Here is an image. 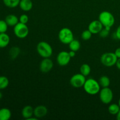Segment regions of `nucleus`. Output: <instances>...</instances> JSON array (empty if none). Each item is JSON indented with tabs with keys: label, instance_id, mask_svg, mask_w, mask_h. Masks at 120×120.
I'll return each instance as SVG.
<instances>
[{
	"label": "nucleus",
	"instance_id": "f257e3e1",
	"mask_svg": "<svg viewBox=\"0 0 120 120\" xmlns=\"http://www.w3.org/2000/svg\"><path fill=\"white\" fill-rule=\"evenodd\" d=\"M99 83L94 79H89L86 80L83 88L86 92L90 95H96L100 91Z\"/></svg>",
	"mask_w": 120,
	"mask_h": 120
},
{
	"label": "nucleus",
	"instance_id": "f03ea898",
	"mask_svg": "<svg viewBox=\"0 0 120 120\" xmlns=\"http://www.w3.org/2000/svg\"><path fill=\"white\" fill-rule=\"evenodd\" d=\"M36 50L39 55L43 58L50 57L53 54V49L48 42L41 41L36 46Z\"/></svg>",
	"mask_w": 120,
	"mask_h": 120
},
{
	"label": "nucleus",
	"instance_id": "7ed1b4c3",
	"mask_svg": "<svg viewBox=\"0 0 120 120\" xmlns=\"http://www.w3.org/2000/svg\"><path fill=\"white\" fill-rule=\"evenodd\" d=\"M98 20L104 27L111 28L115 23V18L114 15L110 12L107 11L101 12L100 14Z\"/></svg>",
	"mask_w": 120,
	"mask_h": 120
},
{
	"label": "nucleus",
	"instance_id": "20e7f679",
	"mask_svg": "<svg viewBox=\"0 0 120 120\" xmlns=\"http://www.w3.org/2000/svg\"><path fill=\"white\" fill-rule=\"evenodd\" d=\"M59 41L63 44L69 45L74 39L73 33L68 28H63L60 29L58 34Z\"/></svg>",
	"mask_w": 120,
	"mask_h": 120
},
{
	"label": "nucleus",
	"instance_id": "39448f33",
	"mask_svg": "<svg viewBox=\"0 0 120 120\" xmlns=\"http://www.w3.org/2000/svg\"><path fill=\"white\" fill-rule=\"evenodd\" d=\"M117 57L114 52H106L101 55L100 58L101 63L106 67H111L116 65Z\"/></svg>",
	"mask_w": 120,
	"mask_h": 120
},
{
	"label": "nucleus",
	"instance_id": "423d86ee",
	"mask_svg": "<svg viewBox=\"0 0 120 120\" xmlns=\"http://www.w3.org/2000/svg\"><path fill=\"white\" fill-rule=\"evenodd\" d=\"M14 33L15 36L19 39H24L29 34V28L26 24L19 22L14 26Z\"/></svg>",
	"mask_w": 120,
	"mask_h": 120
},
{
	"label": "nucleus",
	"instance_id": "0eeeda50",
	"mask_svg": "<svg viewBox=\"0 0 120 120\" xmlns=\"http://www.w3.org/2000/svg\"><path fill=\"white\" fill-rule=\"evenodd\" d=\"M99 97L102 103L105 104H109L113 99V92L109 87H104L100 91Z\"/></svg>",
	"mask_w": 120,
	"mask_h": 120
},
{
	"label": "nucleus",
	"instance_id": "6e6552de",
	"mask_svg": "<svg viewBox=\"0 0 120 120\" xmlns=\"http://www.w3.org/2000/svg\"><path fill=\"white\" fill-rule=\"evenodd\" d=\"M86 80V76L81 73H77L70 78V83L73 87L80 88L83 87Z\"/></svg>",
	"mask_w": 120,
	"mask_h": 120
},
{
	"label": "nucleus",
	"instance_id": "1a4fd4ad",
	"mask_svg": "<svg viewBox=\"0 0 120 120\" xmlns=\"http://www.w3.org/2000/svg\"><path fill=\"white\" fill-rule=\"evenodd\" d=\"M71 58L69 52L66 51H62L57 55V62L59 66H64L69 64Z\"/></svg>",
	"mask_w": 120,
	"mask_h": 120
},
{
	"label": "nucleus",
	"instance_id": "9d476101",
	"mask_svg": "<svg viewBox=\"0 0 120 120\" xmlns=\"http://www.w3.org/2000/svg\"><path fill=\"white\" fill-rule=\"evenodd\" d=\"M53 67V62L49 57L43 58L40 63V70L43 73H46L50 71Z\"/></svg>",
	"mask_w": 120,
	"mask_h": 120
},
{
	"label": "nucleus",
	"instance_id": "9b49d317",
	"mask_svg": "<svg viewBox=\"0 0 120 120\" xmlns=\"http://www.w3.org/2000/svg\"><path fill=\"white\" fill-rule=\"evenodd\" d=\"M103 25L99 20H94L90 23L88 26V29L93 34H99L100 32L103 28Z\"/></svg>",
	"mask_w": 120,
	"mask_h": 120
},
{
	"label": "nucleus",
	"instance_id": "f8f14e48",
	"mask_svg": "<svg viewBox=\"0 0 120 120\" xmlns=\"http://www.w3.org/2000/svg\"><path fill=\"white\" fill-rule=\"evenodd\" d=\"M48 114V109L45 105H41L34 109V115L37 118H41L46 116Z\"/></svg>",
	"mask_w": 120,
	"mask_h": 120
},
{
	"label": "nucleus",
	"instance_id": "ddd939ff",
	"mask_svg": "<svg viewBox=\"0 0 120 120\" xmlns=\"http://www.w3.org/2000/svg\"><path fill=\"white\" fill-rule=\"evenodd\" d=\"M34 113V109L30 105H26L22 109V116L25 119L27 120L30 117H32Z\"/></svg>",
	"mask_w": 120,
	"mask_h": 120
},
{
	"label": "nucleus",
	"instance_id": "4468645a",
	"mask_svg": "<svg viewBox=\"0 0 120 120\" xmlns=\"http://www.w3.org/2000/svg\"><path fill=\"white\" fill-rule=\"evenodd\" d=\"M19 6L22 11L28 12L32 9L33 2L31 0H21Z\"/></svg>",
	"mask_w": 120,
	"mask_h": 120
},
{
	"label": "nucleus",
	"instance_id": "2eb2a0df",
	"mask_svg": "<svg viewBox=\"0 0 120 120\" xmlns=\"http://www.w3.org/2000/svg\"><path fill=\"white\" fill-rule=\"evenodd\" d=\"M10 42V37L7 33H0V48H6Z\"/></svg>",
	"mask_w": 120,
	"mask_h": 120
},
{
	"label": "nucleus",
	"instance_id": "dca6fc26",
	"mask_svg": "<svg viewBox=\"0 0 120 120\" xmlns=\"http://www.w3.org/2000/svg\"><path fill=\"white\" fill-rule=\"evenodd\" d=\"M5 21L9 26H14L19 22L18 18L14 14H9L7 15L5 19Z\"/></svg>",
	"mask_w": 120,
	"mask_h": 120
},
{
	"label": "nucleus",
	"instance_id": "f3484780",
	"mask_svg": "<svg viewBox=\"0 0 120 120\" xmlns=\"http://www.w3.org/2000/svg\"><path fill=\"white\" fill-rule=\"evenodd\" d=\"M12 113L9 109L2 108L0 109V120H8L11 118Z\"/></svg>",
	"mask_w": 120,
	"mask_h": 120
},
{
	"label": "nucleus",
	"instance_id": "a211bd4d",
	"mask_svg": "<svg viewBox=\"0 0 120 120\" xmlns=\"http://www.w3.org/2000/svg\"><path fill=\"white\" fill-rule=\"evenodd\" d=\"M21 52V49L17 46H13L9 49V56L11 59L15 60L18 57Z\"/></svg>",
	"mask_w": 120,
	"mask_h": 120
},
{
	"label": "nucleus",
	"instance_id": "6ab92c4d",
	"mask_svg": "<svg viewBox=\"0 0 120 120\" xmlns=\"http://www.w3.org/2000/svg\"><path fill=\"white\" fill-rule=\"evenodd\" d=\"M3 3L6 7L9 8H14L19 5L21 0H2Z\"/></svg>",
	"mask_w": 120,
	"mask_h": 120
},
{
	"label": "nucleus",
	"instance_id": "aec40b11",
	"mask_svg": "<svg viewBox=\"0 0 120 120\" xmlns=\"http://www.w3.org/2000/svg\"><path fill=\"white\" fill-rule=\"evenodd\" d=\"M80 42L78 40L75 39L69 44V49L71 50H73L75 52L78 51L80 48Z\"/></svg>",
	"mask_w": 120,
	"mask_h": 120
},
{
	"label": "nucleus",
	"instance_id": "412c9836",
	"mask_svg": "<svg viewBox=\"0 0 120 120\" xmlns=\"http://www.w3.org/2000/svg\"><path fill=\"white\" fill-rule=\"evenodd\" d=\"M98 83H99L100 86L103 88L108 87L110 84V80L108 76H103L100 77Z\"/></svg>",
	"mask_w": 120,
	"mask_h": 120
},
{
	"label": "nucleus",
	"instance_id": "4be33fe9",
	"mask_svg": "<svg viewBox=\"0 0 120 120\" xmlns=\"http://www.w3.org/2000/svg\"><path fill=\"white\" fill-rule=\"evenodd\" d=\"M9 81L8 77L4 76H0V90H4L8 87Z\"/></svg>",
	"mask_w": 120,
	"mask_h": 120
},
{
	"label": "nucleus",
	"instance_id": "5701e85b",
	"mask_svg": "<svg viewBox=\"0 0 120 120\" xmlns=\"http://www.w3.org/2000/svg\"><path fill=\"white\" fill-rule=\"evenodd\" d=\"M80 71L81 74L84 75V76H87L90 75V72H91V68L88 64L84 63L81 66Z\"/></svg>",
	"mask_w": 120,
	"mask_h": 120
},
{
	"label": "nucleus",
	"instance_id": "b1692460",
	"mask_svg": "<svg viewBox=\"0 0 120 120\" xmlns=\"http://www.w3.org/2000/svg\"><path fill=\"white\" fill-rule=\"evenodd\" d=\"M120 110V107L118 104H111L108 108L109 113L112 115H117Z\"/></svg>",
	"mask_w": 120,
	"mask_h": 120
},
{
	"label": "nucleus",
	"instance_id": "393cba45",
	"mask_svg": "<svg viewBox=\"0 0 120 120\" xmlns=\"http://www.w3.org/2000/svg\"><path fill=\"white\" fill-rule=\"evenodd\" d=\"M111 28L110 27H103V29H101L99 32V35L101 38H107L110 34V31L111 30Z\"/></svg>",
	"mask_w": 120,
	"mask_h": 120
},
{
	"label": "nucleus",
	"instance_id": "a878e982",
	"mask_svg": "<svg viewBox=\"0 0 120 120\" xmlns=\"http://www.w3.org/2000/svg\"><path fill=\"white\" fill-rule=\"evenodd\" d=\"M92 33L89 29H87V30H84L82 32L81 37H82V39L84 40V41H89L92 36Z\"/></svg>",
	"mask_w": 120,
	"mask_h": 120
},
{
	"label": "nucleus",
	"instance_id": "bb28decb",
	"mask_svg": "<svg viewBox=\"0 0 120 120\" xmlns=\"http://www.w3.org/2000/svg\"><path fill=\"white\" fill-rule=\"evenodd\" d=\"M9 26L5 20H0V33H6Z\"/></svg>",
	"mask_w": 120,
	"mask_h": 120
},
{
	"label": "nucleus",
	"instance_id": "cd10ccee",
	"mask_svg": "<svg viewBox=\"0 0 120 120\" xmlns=\"http://www.w3.org/2000/svg\"><path fill=\"white\" fill-rule=\"evenodd\" d=\"M28 21H29V18H28V15H26V14H22L19 16V22L24 23V24H26Z\"/></svg>",
	"mask_w": 120,
	"mask_h": 120
},
{
	"label": "nucleus",
	"instance_id": "c85d7f7f",
	"mask_svg": "<svg viewBox=\"0 0 120 120\" xmlns=\"http://www.w3.org/2000/svg\"><path fill=\"white\" fill-rule=\"evenodd\" d=\"M115 36L117 39L120 40V25L117 28L116 32H115Z\"/></svg>",
	"mask_w": 120,
	"mask_h": 120
},
{
	"label": "nucleus",
	"instance_id": "c756f323",
	"mask_svg": "<svg viewBox=\"0 0 120 120\" xmlns=\"http://www.w3.org/2000/svg\"><path fill=\"white\" fill-rule=\"evenodd\" d=\"M114 53L117 57V58H120V48L116 49V50L114 52Z\"/></svg>",
	"mask_w": 120,
	"mask_h": 120
},
{
	"label": "nucleus",
	"instance_id": "7c9ffc66",
	"mask_svg": "<svg viewBox=\"0 0 120 120\" xmlns=\"http://www.w3.org/2000/svg\"><path fill=\"white\" fill-rule=\"evenodd\" d=\"M69 55H70V57H75V55H76V52L73 51V50H70V51L69 52Z\"/></svg>",
	"mask_w": 120,
	"mask_h": 120
},
{
	"label": "nucleus",
	"instance_id": "2f4dec72",
	"mask_svg": "<svg viewBox=\"0 0 120 120\" xmlns=\"http://www.w3.org/2000/svg\"><path fill=\"white\" fill-rule=\"evenodd\" d=\"M116 66H117V68H118L119 70H120V58H118V59H117V62H116Z\"/></svg>",
	"mask_w": 120,
	"mask_h": 120
},
{
	"label": "nucleus",
	"instance_id": "473e14b6",
	"mask_svg": "<svg viewBox=\"0 0 120 120\" xmlns=\"http://www.w3.org/2000/svg\"><path fill=\"white\" fill-rule=\"evenodd\" d=\"M117 119L118 120H120V110L117 114Z\"/></svg>",
	"mask_w": 120,
	"mask_h": 120
},
{
	"label": "nucleus",
	"instance_id": "72a5a7b5",
	"mask_svg": "<svg viewBox=\"0 0 120 120\" xmlns=\"http://www.w3.org/2000/svg\"><path fill=\"white\" fill-rule=\"evenodd\" d=\"M2 97H3V95H2V93L1 92V91H0V100H1V98H2Z\"/></svg>",
	"mask_w": 120,
	"mask_h": 120
},
{
	"label": "nucleus",
	"instance_id": "f704fd0d",
	"mask_svg": "<svg viewBox=\"0 0 120 120\" xmlns=\"http://www.w3.org/2000/svg\"><path fill=\"white\" fill-rule=\"evenodd\" d=\"M118 105H119L120 107V98L119 100H118Z\"/></svg>",
	"mask_w": 120,
	"mask_h": 120
}]
</instances>
